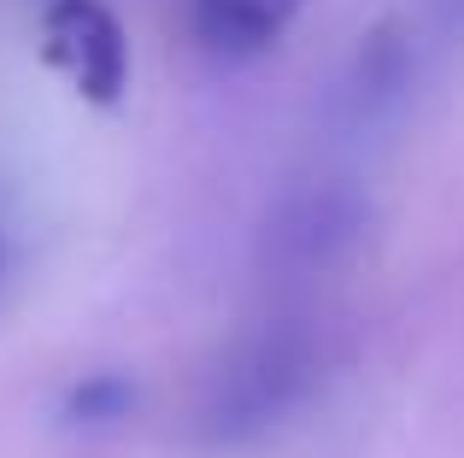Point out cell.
<instances>
[{
	"label": "cell",
	"instance_id": "6da1fadb",
	"mask_svg": "<svg viewBox=\"0 0 464 458\" xmlns=\"http://www.w3.org/2000/svg\"><path fill=\"white\" fill-rule=\"evenodd\" d=\"M317 353L306 335H265L229 370H218V394L206 406V429L218 441H241L253 429L276 424L300 394L312 388Z\"/></svg>",
	"mask_w": 464,
	"mask_h": 458
},
{
	"label": "cell",
	"instance_id": "7a4b0ae2",
	"mask_svg": "<svg viewBox=\"0 0 464 458\" xmlns=\"http://www.w3.org/2000/svg\"><path fill=\"white\" fill-rule=\"evenodd\" d=\"M42 59L65 71L89 106H118L130 89V35L101 0H47L42 12Z\"/></svg>",
	"mask_w": 464,
	"mask_h": 458
},
{
	"label": "cell",
	"instance_id": "3957f363",
	"mask_svg": "<svg viewBox=\"0 0 464 458\" xmlns=\"http://www.w3.org/2000/svg\"><path fill=\"white\" fill-rule=\"evenodd\" d=\"M364 224H371V200L359 188L324 183V188H306V195L283 200V212L265 224V253L276 264H295V271L335 264L364 235Z\"/></svg>",
	"mask_w": 464,
	"mask_h": 458
},
{
	"label": "cell",
	"instance_id": "277c9868",
	"mask_svg": "<svg viewBox=\"0 0 464 458\" xmlns=\"http://www.w3.org/2000/svg\"><path fill=\"white\" fill-rule=\"evenodd\" d=\"M306 0H194V35L224 59H253L276 47Z\"/></svg>",
	"mask_w": 464,
	"mask_h": 458
},
{
	"label": "cell",
	"instance_id": "5b68a950",
	"mask_svg": "<svg viewBox=\"0 0 464 458\" xmlns=\"http://www.w3.org/2000/svg\"><path fill=\"white\" fill-rule=\"evenodd\" d=\"M411 89V42L394 18L376 24L371 35L359 42L353 53V71H347V100L359 118H376L388 106H400V94Z\"/></svg>",
	"mask_w": 464,
	"mask_h": 458
},
{
	"label": "cell",
	"instance_id": "8992f818",
	"mask_svg": "<svg viewBox=\"0 0 464 458\" xmlns=\"http://www.w3.org/2000/svg\"><path fill=\"white\" fill-rule=\"evenodd\" d=\"M141 388L124 377V370H89V377H77L65 388V424L77 429H106V424H124L130 412H136Z\"/></svg>",
	"mask_w": 464,
	"mask_h": 458
}]
</instances>
